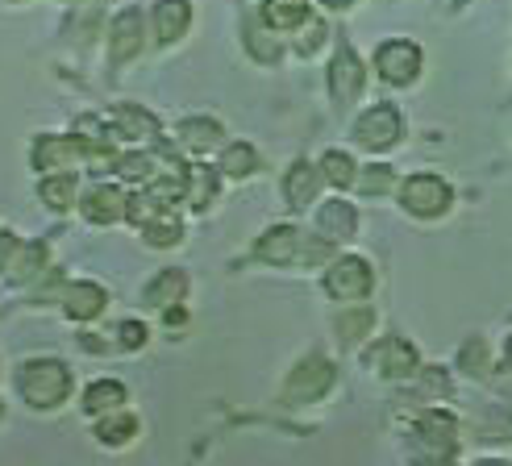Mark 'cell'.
<instances>
[{"instance_id": "cell-1", "label": "cell", "mask_w": 512, "mask_h": 466, "mask_svg": "<svg viewBox=\"0 0 512 466\" xmlns=\"http://www.w3.org/2000/svg\"><path fill=\"white\" fill-rule=\"evenodd\" d=\"M13 392L34 412H59L75 392V375L63 358H25L13 371Z\"/></svg>"}, {"instance_id": "cell-2", "label": "cell", "mask_w": 512, "mask_h": 466, "mask_svg": "<svg viewBox=\"0 0 512 466\" xmlns=\"http://www.w3.org/2000/svg\"><path fill=\"white\" fill-rule=\"evenodd\" d=\"M450 200H454V192H450V184H446L442 175L421 171V175H408L404 184H400V209L408 217L438 221L442 213H450Z\"/></svg>"}, {"instance_id": "cell-3", "label": "cell", "mask_w": 512, "mask_h": 466, "mask_svg": "<svg viewBox=\"0 0 512 466\" xmlns=\"http://www.w3.org/2000/svg\"><path fill=\"white\" fill-rule=\"evenodd\" d=\"M321 283H325V292L334 296V300H342V304H363V300L371 296V288H375V271H371L367 258L342 254V258H334V263H329V271H325Z\"/></svg>"}, {"instance_id": "cell-4", "label": "cell", "mask_w": 512, "mask_h": 466, "mask_svg": "<svg viewBox=\"0 0 512 466\" xmlns=\"http://www.w3.org/2000/svg\"><path fill=\"white\" fill-rule=\"evenodd\" d=\"M338 371H334V362H329L325 354H309V358H300L292 375L284 379V400L288 404H313V400H325L329 396V387H334Z\"/></svg>"}, {"instance_id": "cell-5", "label": "cell", "mask_w": 512, "mask_h": 466, "mask_svg": "<svg viewBox=\"0 0 512 466\" xmlns=\"http://www.w3.org/2000/svg\"><path fill=\"white\" fill-rule=\"evenodd\" d=\"M421 46L417 42H408V38H392V42H383L375 50V71H379V80L383 84H392V88H408L421 75Z\"/></svg>"}, {"instance_id": "cell-6", "label": "cell", "mask_w": 512, "mask_h": 466, "mask_svg": "<svg viewBox=\"0 0 512 466\" xmlns=\"http://www.w3.org/2000/svg\"><path fill=\"white\" fill-rule=\"evenodd\" d=\"M404 138V117L396 105H371L363 117L354 121V142L363 150H392Z\"/></svg>"}, {"instance_id": "cell-7", "label": "cell", "mask_w": 512, "mask_h": 466, "mask_svg": "<svg viewBox=\"0 0 512 466\" xmlns=\"http://www.w3.org/2000/svg\"><path fill=\"white\" fill-rule=\"evenodd\" d=\"M367 367L379 375V379H413L421 375V354L413 342L404 338H379L371 350H367Z\"/></svg>"}, {"instance_id": "cell-8", "label": "cell", "mask_w": 512, "mask_h": 466, "mask_svg": "<svg viewBox=\"0 0 512 466\" xmlns=\"http://www.w3.org/2000/svg\"><path fill=\"white\" fill-rule=\"evenodd\" d=\"M363 80H367V71H363V59H358V50L350 42H338L334 50V59H329V96H334V105L346 109L358 100V92H363Z\"/></svg>"}, {"instance_id": "cell-9", "label": "cell", "mask_w": 512, "mask_h": 466, "mask_svg": "<svg viewBox=\"0 0 512 466\" xmlns=\"http://www.w3.org/2000/svg\"><path fill=\"white\" fill-rule=\"evenodd\" d=\"M413 433H417V446L429 454V462H446L454 454V446H458V421L442 408L421 412Z\"/></svg>"}, {"instance_id": "cell-10", "label": "cell", "mask_w": 512, "mask_h": 466, "mask_svg": "<svg viewBox=\"0 0 512 466\" xmlns=\"http://www.w3.org/2000/svg\"><path fill=\"white\" fill-rule=\"evenodd\" d=\"M84 154L75 146L71 134H38L34 146H30V167L46 179V175H67Z\"/></svg>"}, {"instance_id": "cell-11", "label": "cell", "mask_w": 512, "mask_h": 466, "mask_svg": "<svg viewBox=\"0 0 512 466\" xmlns=\"http://www.w3.org/2000/svg\"><path fill=\"white\" fill-rule=\"evenodd\" d=\"M59 304H63L67 321L88 325V321H96L109 308V288L100 279H71L63 288V296H59Z\"/></svg>"}, {"instance_id": "cell-12", "label": "cell", "mask_w": 512, "mask_h": 466, "mask_svg": "<svg viewBox=\"0 0 512 466\" xmlns=\"http://www.w3.org/2000/svg\"><path fill=\"white\" fill-rule=\"evenodd\" d=\"M109 125H113L117 142H125L130 150H142V146H150V142H159V134H163L159 117L150 113V109H142V105H117V109L109 113Z\"/></svg>"}, {"instance_id": "cell-13", "label": "cell", "mask_w": 512, "mask_h": 466, "mask_svg": "<svg viewBox=\"0 0 512 466\" xmlns=\"http://www.w3.org/2000/svg\"><path fill=\"white\" fill-rule=\"evenodd\" d=\"M80 213L88 225H117L130 217V192L117 188V184H92L80 196Z\"/></svg>"}, {"instance_id": "cell-14", "label": "cell", "mask_w": 512, "mask_h": 466, "mask_svg": "<svg viewBox=\"0 0 512 466\" xmlns=\"http://www.w3.org/2000/svg\"><path fill=\"white\" fill-rule=\"evenodd\" d=\"M300 254H304V238L296 225H271L263 238L254 242V258L267 267H292V263H300Z\"/></svg>"}, {"instance_id": "cell-15", "label": "cell", "mask_w": 512, "mask_h": 466, "mask_svg": "<svg viewBox=\"0 0 512 466\" xmlns=\"http://www.w3.org/2000/svg\"><path fill=\"white\" fill-rule=\"evenodd\" d=\"M188 288H192V279H188L184 267H163V271L142 288V304H146V308H159V313H171V308H184Z\"/></svg>"}, {"instance_id": "cell-16", "label": "cell", "mask_w": 512, "mask_h": 466, "mask_svg": "<svg viewBox=\"0 0 512 466\" xmlns=\"http://www.w3.org/2000/svg\"><path fill=\"white\" fill-rule=\"evenodd\" d=\"M142 34H146V25H142V9H125V13H117V17H113V25H109V59H113V67L138 59V50H142Z\"/></svg>"}, {"instance_id": "cell-17", "label": "cell", "mask_w": 512, "mask_h": 466, "mask_svg": "<svg viewBox=\"0 0 512 466\" xmlns=\"http://www.w3.org/2000/svg\"><path fill=\"white\" fill-rule=\"evenodd\" d=\"M125 404H130V387H125L121 379H92L84 387V396H80V412L84 417H113V412H121Z\"/></svg>"}, {"instance_id": "cell-18", "label": "cell", "mask_w": 512, "mask_h": 466, "mask_svg": "<svg viewBox=\"0 0 512 466\" xmlns=\"http://www.w3.org/2000/svg\"><path fill=\"white\" fill-rule=\"evenodd\" d=\"M192 0H155V9H150V21H155V42L159 46H171L179 42L188 30H192Z\"/></svg>"}, {"instance_id": "cell-19", "label": "cell", "mask_w": 512, "mask_h": 466, "mask_svg": "<svg viewBox=\"0 0 512 466\" xmlns=\"http://www.w3.org/2000/svg\"><path fill=\"white\" fill-rule=\"evenodd\" d=\"M317 238H325V242H350L354 233H358V209L350 200H325L321 209H317Z\"/></svg>"}, {"instance_id": "cell-20", "label": "cell", "mask_w": 512, "mask_h": 466, "mask_svg": "<svg viewBox=\"0 0 512 466\" xmlns=\"http://www.w3.org/2000/svg\"><path fill=\"white\" fill-rule=\"evenodd\" d=\"M321 167H313L309 159H296L292 167H288V175H284V200H288V209H309V204L317 200V192H321Z\"/></svg>"}, {"instance_id": "cell-21", "label": "cell", "mask_w": 512, "mask_h": 466, "mask_svg": "<svg viewBox=\"0 0 512 466\" xmlns=\"http://www.w3.org/2000/svg\"><path fill=\"white\" fill-rule=\"evenodd\" d=\"M175 142L184 146L188 154H209L225 142V129L217 117H184L175 125Z\"/></svg>"}, {"instance_id": "cell-22", "label": "cell", "mask_w": 512, "mask_h": 466, "mask_svg": "<svg viewBox=\"0 0 512 466\" xmlns=\"http://www.w3.org/2000/svg\"><path fill=\"white\" fill-rule=\"evenodd\" d=\"M92 433H96V442L105 450H125V446H134L142 437V421H138V412L121 408V412H113V417H100Z\"/></svg>"}, {"instance_id": "cell-23", "label": "cell", "mask_w": 512, "mask_h": 466, "mask_svg": "<svg viewBox=\"0 0 512 466\" xmlns=\"http://www.w3.org/2000/svg\"><path fill=\"white\" fill-rule=\"evenodd\" d=\"M313 21L309 0H263V25L275 34H296Z\"/></svg>"}, {"instance_id": "cell-24", "label": "cell", "mask_w": 512, "mask_h": 466, "mask_svg": "<svg viewBox=\"0 0 512 466\" xmlns=\"http://www.w3.org/2000/svg\"><path fill=\"white\" fill-rule=\"evenodd\" d=\"M38 196L50 213H71V209H80V184H75V175H46L42 184H38Z\"/></svg>"}, {"instance_id": "cell-25", "label": "cell", "mask_w": 512, "mask_h": 466, "mask_svg": "<svg viewBox=\"0 0 512 466\" xmlns=\"http://www.w3.org/2000/svg\"><path fill=\"white\" fill-rule=\"evenodd\" d=\"M46 271H50V250H46V242H25V246L13 254V263H9V279H13V283H38Z\"/></svg>"}, {"instance_id": "cell-26", "label": "cell", "mask_w": 512, "mask_h": 466, "mask_svg": "<svg viewBox=\"0 0 512 466\" xmlns=\"http://www.w3.org/2000/svg\"><path fill=\"white\" fill-rule=\"evenodd\" d=\"M217 175L213 167H184V200L192 204V209H209V200L217 196Z\"/></svg>"}, {"instance_id": "cell-27", "label": "cell", "mask_w": 512, "mask_h": 466, "mask_svg": "<svg viewBox=\"0 0 512 466\" xmlns=\"http://www.w3.org/2000/svg\"><path fill=\"white\" fill-rule=\"evenodd\" d=\"M117 175L125 179V184H155V175H159V159L150 150H125L121 159H117Z\"/></svg>"}, {"instance_id": "cell-28", "label": "cell", "mask_w": 512, "mask_h": 466, "mask_svg": "<svg viewBox=\"0 0 512 466\" xmlns=\"http://www.w3.org/2000/svg\"><path fill=\"white\" fill-rule=\"evenodd\" d=\"M142 242L155 246V250H171V246L184 242V221H179L175 213H159L155 221L142 225Z\"/></svg>"}, {"instance_id": "cell-29", "label": "cell", "mask_w": 512, "mask_h": 466, "mask_svg": "<svg viewBox=\"0 0 512 466\" xmlns=\"http://www.w3.org/2000/svg\"><path fill=\"white\" fill-rule=\"evenodd\" d=\"M217 171L229 175V179H246V175L259 171V150H254L250 142H229L225 154H221V167H217Z\"/></svg>"}, {"instance_id": "cell-30", "label": "cell", "mask_w": 512, "mask_h": 466, "mask_svg": "<svg viewBox=\"0 0 512 466\" xmlns=\"http://www.w3.org/2000/svg\"><path fill=\"white\" fill-rule=\"evenodd\" d=\"M321 179L334 188H354L358 184V163L346 150H325L321 154Z\"/></svg>"}, {"instance_id": "cell-31", "label": "cell", "mask_w": 512, "mask_h": 466, "mask_svg": "<svg viewBox=\"0 0 512 466\" xmlns=\"http://www.w3.org/2000/svg\"><path fill=\"white\" fill-rule=\"evenodd\" d=\"M371 325H375V313H371V308H354V313L338 317V338H342L346 346H354V342H363V338H367Z\"/></svg>"}, {"instance_id": "cell-32", "label": "cell", "mask_w": 512, "mask_h": 466, "mask_svg": "<svg viewBox=\"0 0 512 466\" xmlns=\"http://www.w3.org/2000/svg\"><path fill=\"white\" fill-rule=\"evenodd\" d=\"M392 188H396V171L392 167L375 163V167L358 171V192H363V196H383V192H392Z\"/></svg>"}, {"instance_id": "cell-33", "label": "cell", "mask_w": 512, "mask_h": 466, "mask_svg": "<svg viewBox=\"0 0 512 466\" xmlns=\"http://www.w3.org/2000/svg\"><path fill=\"white\" fill-rule=\"evenodd\" d=\"M117 350H125V354H138V350H146V342H150V329H146V321H138V317H130V321H121L117 329Z\"/></svg>"}, {"instance_id": "cell-34", "label": "cell", "mask_w": 512, "mask_h": 466, "mask_svg": "<svg viewBox=\"0 0 512 466\" xmlns=\"http://www.w3.org/2000/svg\"><path fill=\"white\" fill-rule=\"evenodd\" d=\"M458 367H463L467 375H488V346H483L479 338H471L463 346V354H458Z\"/></svg>"}, {"instance_id": "cell-35", "label": "cell", "mask_w": 512, "mask_h": 466, "mask_svg": "<svg viewBox=\"0 0 512 466\" xmlns=\"http://www.w3.org/2000/svg\"><path fill=\"white\" fill-rule=\"evenodd\" d=\"M325 38H329V25H325V21H317V17H313V21H309V25H304V38H300V42H296V55H313V50H317V46H321V42H325Z\"/></svg>"}, {"instance_id": "cell-36", "label": "cell", "mask_w": 512, "mask_h": 466, "mask_svg": "<svg viewBox=\"0 0 512 466\" xmlns=\"http://www.w3.org/2000/svg\"><path fill=\"white\" fill-rule=\"evenodd\" d=\"M17 250H21V242L13 238V229H0V271H9V263H13Z\"/></svg>"}, {"instance_id": "cell-37", "label": "cell", "mask_w": 512, "mask_h": 466, "mask_svg": "<svg viewBox=\"0 0 512 466\" xmlns=\"http://www.w3.org/2000/svg\"><path fill=\"white\" fill-rule=\"evenodd\" d=\"M321 5H325V9H338V13H342V9H350V5H358V0H321Z\"/></svg>"}, {"instance_id": "cell-38", "label": "cell", "mask_w": 512, "mask_h": 466, "mask_svg": "<svg viewBox=\"0 0 512 466\" xmlns=\"http://www.w3.org/2000/svg\"><path fill=\"white\" fill-rule=\"evenodd\" d=\"M475 466H512V462H500V458H483V462H475Z\"/></svg>"}, {"instance_id": "cell-39", "label": "cell", "mask_w": 512, "mask_h": 466, "mask_svg": "<svg viewBox=\"0 0 512 466\" xmlns=\"http://www.w3.org/2000/svg\"><path fill=\"white\" fill-rule=\"evenodd\" d=\"M504 358H508V367H512V342H508V350H504Z\"/></svg>"}, {"instance_id": "cell-40", "label": "cell", "mask_w": 512, "mask_h": 466, "mask_svg": "<svg viewBox=\"0 0 512 466\" xmlns=\"http://www.w3.org/2000/svg\"><path fill=\"white\" fill-rule=\"evenodd\" d=\"M0 425H5V400H0Z\"/></svg>"}, {"instance_id": "cell-41", "label": "cell", "mask_w": 512, "mask_h": 466, "mask_svg": "<svg viewBox=\"0 0 512 466\" xmlns=\"http://www.w3.org/2000/svg\"><path fill=\"white\" fill-rule=\"evenodd\" d=\"M67 5H84V0H67Z\"/></svg>"}, {"instance_id": "cell-42", "label": "cell", "mask_w": 512, "mask_h": 466, "mask_svg": "<svg viewBox=\"0 0 512 466\" xmlns=\"http://www.w3.org/2000/svg\"><path fill=\"white\" fill-rule=\"evenodd\" d=\"M508 392H512V387H508Z\"/></svg>"}]
</instances>
